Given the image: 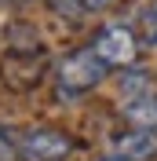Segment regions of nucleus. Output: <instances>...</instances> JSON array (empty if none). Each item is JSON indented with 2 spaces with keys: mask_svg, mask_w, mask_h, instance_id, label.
Instances as JSON below:
<instances>
[{
  "mask_svg": "<svg viewBox=\"0 0 157 161\" xmlns=\"http://www.w3.org/2000/svg\"><path fill=\"white\" fill-rule=\"evenodd\" d=\"M91 55H95L106 70H124V66H132L139 55V37L132 26H124V22H106L102 30L91 37Z\"/></svg>",
  "mask_w": 157,
  "mask_h": 161,
  "instance_id": "1",
  "label": "nucleus"
},
{
  "mask_svg": "<svg viewBox=\"0 0 157 161\" xmlns=\"http://www.w3.org/2000/svg\"><path fill=\"white\" fill-rule=\"evenodd\" d=\"M106 66L91 55V48H77L69 51L66 59L59 62V70H55V84H59L62 95H84V92L99 88V80L106 77Z\"/></svg>",
  "mask_w": 157,
  "mask_h": 161,
  "instance_id": "2",
  "label": "nucleus"
},
{
  "mask_svg": "<svg viewBox=\"0 0 157 161\" xmlns=\"http://www.w3.org/2000/svg\"><path fill=\"white\" fill-rule=\"evenodd\" d=\"M15 147H19L22 161H62L73 154V136L62 128H51V125H37V128L22 132Z\"/></svg>",
  "mask_w": 157,
  "mask_h": 161,
  "instance_id": "3",
  "label": "nucleus"
},
{
  "mask_svg": "<svg viewBox=\"0 0 157 161\" xmlns=\"http://www.w3.org/2000/svg\"><path fill=\"white\" fill-rule=\"evenodd\" d=\"M110 154L121 161H154L157 158V128H128L110 139Z\"/></svg>",
  "mask_w": 157,
  "mask_h": 161,
  "instance_id": "4",
  "label": "nucleus"
},
{
  "mask_svg": "<svg viewBox=\"0 0 157 161\" xmlns=\"http://www.w3.org/2000/svg\"><path fill=\"white\" fill-rule=\"evenodd\" d=\"M121 117L132 128H157V84L139 92V95L121 99Z\"/></svg>",
  "mask_w": 157,
  "mask_h": 161,
  "instance_id": "5",
  "label": "nucleus"
},
{
  "mask_svg": "<svg viewBox=\"0 0 157 161\" xmlns=\"http://www.w3.org/2000/svg\"><path fill=\"white\" fill-rule=\"evenodd\" d=\"M139 33H143V40H154L157 44V0H150V4H143L139 8Z\"/></svg>",
  "mask_w": 157,
  "mask_h": 161,
  "instance_id": "6",
  "label": "nucleus"
},
{
  "mask_svg": "<svg viewBox=\"0 0 157 161\" xmlns=\"http://www.w3.org/2000/svg\"><path fill=\"white\" fill-rule=\"evenodd\" d=\"M0 161H19V147L4 128H0Z\"/></svg>",
  "mask_w": 157,
  "mask_h": 161,
  "instance_id": "7",
  "label": "nucleus"
},
{
  "mask_svg": "<svg viewBox=\"0 0 157 161\" xmlns=\"http://www.w3.org/2000/svg\"><path fill=\"white\" fill-rule=\"evenodd\" d=\"M80 4H84V11H106L113 0H80Z\"/></svg>",
  "mask_w": 157,
  "mask_h": 161,
  "instance_id": "8",
  "label": "nucleus"
},
{
  "mask_svg": "<svg viewBox=\"0 0 157 161\" xmlns=\"http://www.w3.org/2000/svg\"><path fill=\"white\" fill-rule=\"evenodd\" d=\"M99 161H121V158H117V154H110V158H99Z\"/></svg>",
  "mask_w": 157,
  "mask_h": 161,
  "instance_id": "9",
  "label": "nucleus"
}]
</instances>
